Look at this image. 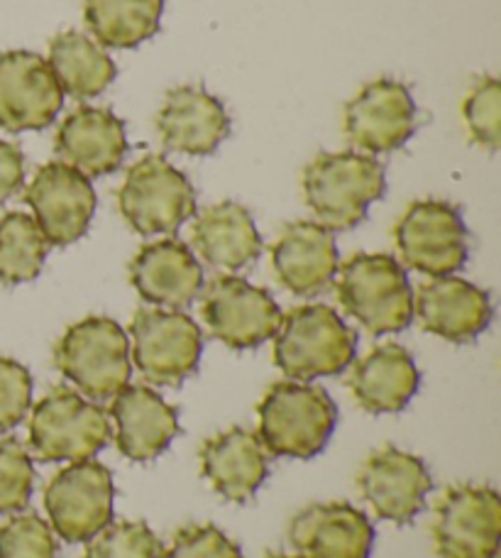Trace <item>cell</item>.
<instances>
[{
    "mask_svg": "<svg viewBox=\"0 0 501 558\" xmlns=\"http://www.w3.org/2000/svg\"><path fill=\"white\" fill-rule=\"evenodd\" d=\"M304 198L328 231H350L365 221L367 208L384 196V165L363 153H320L304 169Z\"/></svg>",
    "mask_w": 501,
    "mask_h": 558,
    "instance_id": "obj_1",
    "label": "cell"
},
{
    "mask_svg": "<svg viewBox=\"0 0 501 558\" xmlns=\"http://www.w3.org/2000/svg\"><path fill=\"white\" fill-rule=\"evenodd\" d=\"M257 416V436L269 456L308 461L326 448L338 422V407L323 387L282 380L269 387Z\"/></svg>",
    "mask_w": 501,
    "mask_h": 558,
    "instance_id": "obj_2",
    "label": "cell"
},
{
    "mask_svg": "<svg viewBox=\"0 0 501 558\" xmlns=\"http://www.w3.org/2000/svg\"><path fill=\"white\" fill-rule=\"evenodd\" d=\"M355 351L357 333L326 304L292 308L274 333V363L298 383L340 375L353 365Z\"/></svg>",
    "mask_w": 501,
    "mask_h": 558,
    "instance_id": "obj_3",
    "label": "cell"
},
{
    "mask_svg": "<svg viewBox=\"0 0 501 558\" xmlns=\"http://www.w3.org/2000/svg\"><path fill=\"white\" fill-rule=\"evenodd\" d=\"M340 306L372 336L399 333L414 318V292L396 257L357 253L335 272Z\"/></svg>",
    "mask_w": 501,
    "mask_h": 558,
    "instance_id": "obj_4",
    "label": "cell"
},
{
    "mask_svg": "<svg viewBox=\"0 0 501 558\" xmlns=\"http://www.w3.org/2000/svg\"><path fill=\"white\" fill-rule=\"evenodd\" d=\"M54 363L91 402H110L133 375L127 333L108 316H88L69 326L54 348Z\"/></svg>",
    "mask_w": 501,
    "mask_h": 558,
    "instance_id": "obj_5",
    "label": "cell"
},
{
    "mask_svg": "<svg viewBox=\"0 0 501 558\" xmlns=\"http://www.w3.org/2000/svg\"><path fill=\"white\" fill-rule=\"evenodd\" d=\"M27 438L29 453L42 463L88 461L108 446L110 422L98 402L62 385L33 407Z\"/></svg>",
    "mask_w": 501,
    "mask_h": 558,
    "instance_id": "obj_6",
    "label": "cell"
},
{
    "mask_svg": "<svg viewBox=\"0 0 501 558\" xmlns=\"http://www.w3.org/2000/svg\"><path fill=\"white\" fill-rule=\"evenodd\" d=\"M118 208L135 233L172 235L196 214V192L167 157L147 155L127 169Z\"/></svg>",
    "mask_w": 501,
    "mask_h": 558,
    "instance_id": "obj_7",
    "label": "cell"
},
{
    "mask_svg": "<svg viewBox=\"0 0 501 558\" xmlns=\"http://www.w3.org/2000/svg\"><path fill=\"white\" fill-rule=\"evenodd\" d=\"M133 363L149 385L179 387L192 375L204 351V333L179 308H137L130 324Z\"/></svg>",
    "mask_w": 501,
    "mask_h": 558,
    "instance_id": "obj_8",
    "label": "cell"
},
{
    "mask_svg": "<svg viewBox=\"0 0 501 558\" xmlns=\"http://www.w3.org/2000/svg\"><path fill=\"white\" fill-rule=\"evenodd\" d=\"M200 316L216 341L233 351H253L274 338L284 314L267 289L223 275L200 289Z\"/></svg>",
    "mask_w": 501,
    "mask_h": 558,
    "instance_id": "obj_9",
    "label": "cell"
},
{
    "mask_svg": "<svg viewBox=\"0 0 501 558\" xmlns=\"http://www.w3.org/2000/svg\"><path fill=\"white\" fill-rule=\"evenodd\" d=\"M401 263L428 277H445L467 263V228L457 208L440 198L411 204L394 226Z\"/></svg>",
    "mask_w": 501,
    "mask_h": 558,
    "instance_id": "obj_10",
    "label": "cell"
},
{
    "mask_svg": "<svg viewBox=\"0 0 501 558\" xmlns=\"http://www.w3.org/2000/svg\"><path fill=\"white\" fill-rule=\"evenodd\" d=\"M113 475L98 461H76L45 487V510L52 532L69 544H82L113 520Z\"/></svg>",
    "mask_w": 501,
    "mask_h": 558,
    "instance_id": "obj_11",
    "label": "cell"
},
{
    "mask_svg": "<svg viewBox=\"0 0 501 558\" xmlns=\"http://www.w3.org/2000/svg\"><path fill=\"white\" fill-rule=\"evenodd\" d=\"M438 558H494L501 536V500L485 485H455L440 497L433 514Z\"/></svg>",
    "mask_w": 501,
    "mask_h": 558,
    "instance_id": "obj_12",
    "label": "cell"
},
{
    "mask_svg": "<svg viewBox=\"0 0 501 558\" xmlns=\"http://www.w3.org/2000/svg\"><path fill=\"white\" fill-rule=\"evenodd\" d=\"M25 202L33 208V218L52 247L82 241L96 214L91 179L64 162L39 167L25 189Z\"/></svg>",
    "mask_w": 501,
    "mask_h": 558,
    "instance_id": "obj_13",
    "label": "cell"
},
{
    "mask_svg": "<svg viewBox=\"0 0 501 558\" xmlns=\"http://www.w3.org/2000/svg\"><path fill=\"white\" fill-rule=\"evenodd\" d=\"M64 94L47 59L25 49L0 54V128L8 133L45 131L57 121Z\"/></svg>",
    "mask_w": 501,
    "mask_h": 558,
    "instance_id": "obj_14",
    "label": "cell"
},
{
    "mask_svg": "<svg viewBox=\"0 0 501 558\" xmlns=\"http://www.w3.org/2000/svg\"><path fill=\"white\" fill-rule=\"evenodd\" d=\"M345 135L369 155L404 147L416 131V104L411 88L396 78H377L359 88L345 106Z\"/></svg>",
    "mask_w": 501,
    "mask_h": 558,
    "instance_id": "obj_15",
    "label": "cell"
},
{
    "mask_svg": "<svg viewBox=\"0 0 501 558\" xmlns=\"http://www.w3.org/2000/svg\"><path fill=\"white\" fill-rule=\"evenodd\" d=\"M357 487L377 517L394 524H408L424 510L433 481L420 458L384 446L359 468Z\"/></svg>",
    "mask_w": 501,
    "mask_h": 558,
    "instance_id": "obj_16",
    "label": "cell"
},
{
    "mask_svg": "<svg viewBox=\"0 0 501 558\" xmlns=\"http://www.w3.org/2000/svg\"><path fill=\"white\" fill-rule=\"evenodd\" d=\"M420 328L450 343H469L492 322V299L477 284L453 275L433 277L414 294Z\"/></svg>",
    "mask_w": 501,
    "mask_h": 558,
    "instance_id": "obj_17",
    "label": "cell"
},
{
    "mask_svg": "<svg viewBox=\"0 0 501 558\" xmlns=\"http://www.w3.org/2000/svg\"><path fill=\"white\" fill-rule=\"evenodd\" d=\"M289 542L301 558H369L375 530L347 502H314L289 522Z\"/></svg>",
    "mask_w": 501,
    "mask_h": 558,
    "instance_id": "obj_18",
    "label": "cell"
},
{
    "mask_svg": "<svg viewBox=\"0 0 501 558\" xmlns=\"http://www.w3.org/2000/svg\"><path fill=\"white\" fill-rule=\"evenodd\" d=\"M157 133L172 153L213 155L230 133V116L220 98L200 86H179L157 113Z\"/></svg>",
    "mask_w": 501,
    "mask_h": 558,
    "instance_id": "obj_19",
    "label": "cell"
},
{
    "mask_svg": "<svg viewBox=\"0 0 501 558\" xmlns=\"http://www.w3.org/2000/svg\"><path fill=\"white\" fill-rule=\"evenodd\" d=\"M110 416L118 451L135 463L155 461L179 434L176 410L147 385H125L113 397Z\"/></svg>",
    "mask_w": 501,
    "mask_h": 558,
    "instance_id": "obj_20",
    "label": "cell"
},
{
    "mask_svg": "<svg viewBox=\"0 0 501 558\" xmlns=\"http://www.w3.org/2000/svg\"><path fill=\"white\" fill-rule=\"evenodd\" d=\"M130 282L147 304L184 308L204 289V267L186 243L164 238L139 247L130 263Z\"/></svg>",
    "mask_w": 501,
    "mask_h": 558,
    "instance_id": "obj_21",
    "label": "cell"
},
{
    "mask_svg": "<svg viewBox=\"0 0 501 558\" xmlns=\"http://www.w3.org/2000/svg\"><path fill=\"white\" fill-rule=\"evenodd\" d=\"M57 155L88 179L113 174L127 155L125 123L108 108H76L57 133Z\"/></svg>",
    "mask_w": 501,
    "mask_h": 558,
    "instance_id": "obj_22",
    "label": "cell"
},
{
    "mask_svg": "<svg viewBox=\"0 0 501 558\" xmlns=\"http://www.w3.org/2000/svg\"><path fill=\"white\" fill-rule=\"evenodd\" d=\"M272 267L292 294H320L340 267L333 231L310 221L289 223L272 245Z\"/></svg>",
    "mask_w": 501,
    "mask_h": 558,
    "instance_id": "obj_23",
    "label": "cell"
},
{
    "mask_svg": "<svg viewBox=\"0 0 501 558\" xmlns=\"http://www.w3.org/2000/svg\"><path fill=\"white\" fill-rule=\"evenodd\" d=\"M267 451L255 432L233 426L200 446L198 461L210 487L228 502H247L267 481Z\"/></svg>",
    "mask_w": 501,
    "mask_h": 558,
    "instance_id": "obj_24",
    "label": "cell"
},
{
    "mask_svg": "<svg viewBox=\"0 0 501 558\" xmlns=\"http://www.w3.org/2000/svg\"><path fill=\"white\" fill-rule=\"evenodd\" d=\"M420 383L414 357L399 343L375 345L350 371V390L369 414L401 412Z\"/></svg>",
    "mask_w": 501,
    "mask_h": 558,
    "instance_id": "obj_25",
    "label": "cell"
},
{
    "mask_svg": "<svg viewBox=\"0 0 501 558\" xmlns=\"http://www.w3.org/2000/svg\"><path fill=\"white\" fill-rule=\"evenodd\" d=\"M196 253L216 270L237 272L262 255V235L243 204L220 202L204 208L192 228Z\"/></svg>",
    "mask_w": 501,
    "mask_h": 558,
    "instance_id": "obj_26",
    "label": "cell"
},
{
    "mask_svg": "<svg viewBox=\"0 0 501 558\" xmlns=\"http://www.w3.org/2000/svg\"><path fill=\"white\" fill-rule=\"evenodd\" d=\"M47 64L62 94L76 98V101L100 96L115 82L118 74L115 62L106 49L76 29H66L49 43Z\"/></svg>",
    "mask_w": 501,
    "mask_h": 558,
    "instance_id": "obj_27",
    "label": "cell"
},
{
    "mask_svg": "<svg viewBox=\"0 0 501 558\" xmlns=\"http://www.w3.org/2000/svg\"><path fill=\"white\" fill-rule=\"evenodd\" d=\"M84 20L103 47L133 49L157 35L164 0H82Z\"/></svg>",
    "mask_w": 501,
    "mask_h": 558,
    "instance_id": "obj_28",
    "label": "cell"
},
{
    "mask_svg": "<svg viewBox=\"0 0 501 558\" xmlns=\"http://www.w3.org/2000/svg\"><path fill=\"white\" fill-rule=\"evenodd\" d=\"M49 253L47 238L29 214L10 211L0 218V284L33 282Z\"/></svg>",
    "mask_w": 501,
    "mask_h": 558,
    "instance_id": "obj_29",
    "label": "cell"
},
{
    "mask_svg": "<svg viewBox=\"0 0 501 558\" xmlns=\"http://www.w3.org/2000/svg\"><path fill=\"white\" fill-rule=\"evenodd\" d=\"M463 116L473 143L497 153L501 145V84L497 76L477 78L463 104Z\"/></svg>",
    "mask_w": 501,
    "mask_h": 558,
    "instance_id": "obj_30",
    "label": "cell"
},
{
    "mask_svg": "<svg viewBox=\"0 0 501 558\" xmlns=\"http://www.w3.org/2000/svg\"><path fill=\"white\" fill-rule=\"evenodd\" d=\"M162 544L145 522H110L88 539L84 558H159Z\"/></svg>",
    "mask_w": 501,
    "mask_h": 558,
    "instance_id": "obj_31",
    "label": "cell"
},
{
    "mask_svg": "<svg viewBox=\"0 0 501 558\" xmlns=\"http://www.w3.org/2000/svg\"><path fill=\"white\" fill-rule=\"evenodd\" d=\"M35 487L33 456L17 438H0V514L25 510Z\"/></svg>",
    "mask_w": 501,
    "mask_h": 558,
    "instance_id": "obj_32",
    "label": "cell"
},
{
    "mask_svg": "<svg viewBox=\"0 0 501 558\" xmlns=\"http://www.w3.org/2000/svg\"><path fill=\"white\" fill-rule=\"evenodd\" d=\"M0 558H57L54 532L39 514H15L0 524Z\"/></svg>",
    "mask_w": 501,
    "mask_h": 558,
    "instance_id": "obj_33",
    "label": "cell"
},
{
    "mask_svg": "<svg viewBox=\"0 0 501 558\" xmlns=\"http://www.w3.org/2000/svg\"><path fill=\"white\" fill-rule=\"evenodd\" d=\"M33 407V375L13 357H0V434L15 428Z\"/></svg>",
    "mask_w": 501,
    "mask_h": 558,
    "instance_id": "obj_34",
    "label": "cell"
},
{
    "mask_svg": "<svg viewBox=\"0 0 501 558\" xmlns=\"http://www.w3.org/2000/svg\"><path fill=\"white\" fill-rule=\"evenodd\" d=\"M159 558H243L240 546L213 524H192L174 534Z\"/></svg>",
    "mask_w": 501,
    "mask_h": 558,
    "instance_id": "obj_35",
    "label": "cell"
},
{
    "mask_svg": "<svg viewBox=\"0 0 501 558\" xmlns=\"http://www.w3.org/2000/svg\"><path fill=\"white\" fill-rule=\"evenodd\" d=\"M25 182V157L20 147L0 140V204L20 192Z\"/></svg>",
    "mask_w": 501,
    "mask_h": 558,
    "instance_id": "obj_36",
    "label": "cell"
},
{
    "mask_svg": "<svg viewBox=\"0 0 501 558\" xmlns=\"http://www.w3.org/2000/svg\"><path fill=\"white\" fill-rule=\"evenodd\" d=\"M267 558H301V556H286V554H269Z\"/></svg>",
    "mask_w": 501,
    "mask_h": 558,
    "instance_id": "obj_37",
    "label": "cell"
}]
</instances>
